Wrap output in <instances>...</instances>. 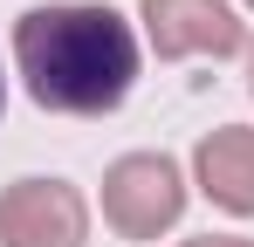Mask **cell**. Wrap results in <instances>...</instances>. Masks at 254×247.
I'll use <instances>...</instances> for the list:
<instances>
[{
  "mask_svg": "<svg viewBox=\"0 0 254 247\" xmlns=\"http://www.w3.org/2000/svg\"><path fill=\"white\" fill-rule=\"evenodd\" d=\"M14 69L55 117H103L137 82V28L103 0H55L14 21Z\"/></svg>",
  "mask_w": 254,
  "mask_h": 247,
  "instance_id": "1",
  "label": "cell"
},
{
  "mask_svg": "<svg viewBox=\"0 0 254 247\" xmlns=\"http://www.w3.org/2000/svg\"><path fill=\"white\" fill-rule=\"evenodd\" d=\"M186 213V179L165 151H124L103 172V220L124 241H158Z\"/></svg>",
  "mask_w": 254,
  "mask_h": 247,
  "instance_id": "2",
  "label": "cell"
},
{
  "mask_svg": "<svg viewBox=\"0 0 254 247\" xmlns=\"http://www.w3.org/2000/svg\"><path fill=\"white\" fill-rule=\"evenodd\" d=\"M0 247H89V199L69 179H14L0 192Z\"/></svg>",
  "mask_w": 254,
  "mask_h": 247,
  "instance_id": "3",
  "label": "cell"
},
{
  "mask_svg": "<svg viewBox=\"0 0 254 247\" xmlns=\"http://www.w3.org/2000/svg\"><path fill=\"white\" fill-rule=\"evenodd\" d=\"M137 21H144V41L158 48V62L234 55V48H241V21H234L227 0H144Z\"/></svg>",
  "mask_w": 254,
  "mask_h": 247,
  "instance_id": "4",
  "label": "cell"
},
{
  "mask_svg": "<svg viewBox=\"0 0 254 247\" xmlns=\"http://www.w3.org/2000/svg\"><path fill=\"white\" fill-rule=\"evenodd\" d=\"M192 179L220 213L254 220V124H220L192 151Z\"/></svg>",
  "mask_w": 254,
  "mask_h": 247,
  "instance_id": "5",
  "label": "cell"
},
{
  "mask_svg": "<svg viewBox=\"0 0 254 247\" xmlns=\"http://www.w3.org/2000/svg\"><path fill=\"white\" fill-rule=\"evenodd\" d=\"M179 247H254V241H234V234H199V241H179Z\"/></svg>",
  "mask_w": 254,
  "mask_h": 247,
  "instance_id": "6",
  "label": "cell"
},
{
  "mask_svg": "<svg viewBox=\"0 0 254 247\" xmlns=\"http://www.w3.org/2000/svg\"><path fill=\"white\" fill-rule=\"evenodd\" d=\"M248 89H254V41H248Z\"/></svg>",
  "mask_w": 254,
  "mask_h": 247,
  "instance_id": "7",
  "label": "cell"
},
{
  "mask_svg": "<svg viewBox=\"0 0 254 247\" xmlns=\"http://www.w3.org/2000/svg\"><path fill=\"white\" fill-rule=\"evenodd\" d=\"M0 110H7V76H0Z\"/></svg>",
  "mask_w": 254,
  "mask_h": 247,
  "instance_id": "8",
  "label": "cell"
},
{
  "mask_svg": "<svg viewBox=\"0 0 254 247\" xmlns=\"http://www.w3.org/2000/svg\"><path fill=\"white\" fill-rule=\"evenodd\" d=\"M248 7H254V0H248Z\"/></svg>",
  "mask_w": 254,
  "mask_h": 247,
  "instance_id": "9",
  "label": "cell"
}]
</instances>
